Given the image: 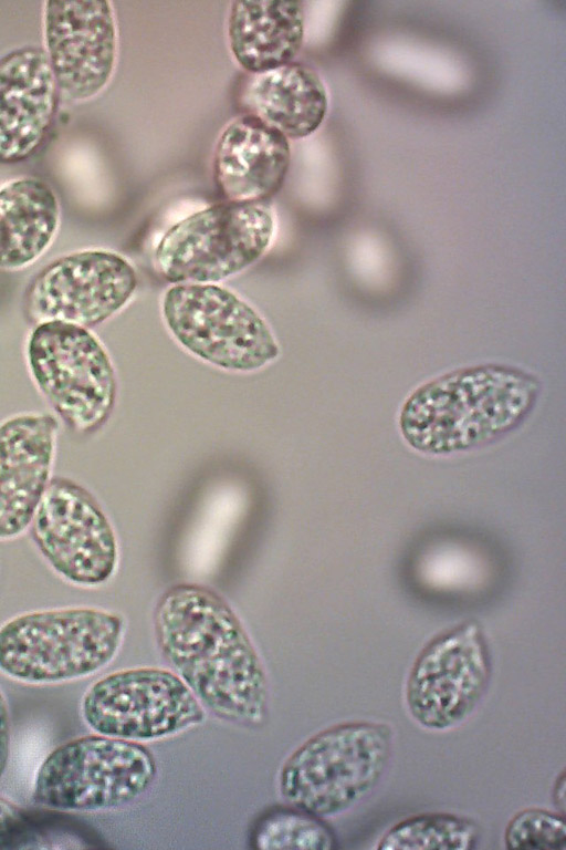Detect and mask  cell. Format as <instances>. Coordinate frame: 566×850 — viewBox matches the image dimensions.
Masks as SVG:
<instances>
[{"label": "cell", "mask_w": 566, "mask_h": 850, "mask_svg": "<svg viewBox=\"0 0 566 850\" xmlns=\"http://www.w3.org/2000/svg\"><path fill=\"white\" fill-rule=\"evenodd\" d=\"M154 631L164 660L205 708L241 727L265 724L266 671L244 625L222 597L200 584L174 585L157 601Z\"/></svg>", "instance_id": "1"}, {"label": "cell", "mask_w": 566, "mask_h": 850, "mask_svg": "<svg viewBox=\"0 0 566 850\" xmlns=\"http://www.w3.org/2000/svg\"><path fill=\"white\" fill-rule=\"evenodd\" d=\"M538 380L506 364L458 369L420 385L403 403L399 431L415 450L432 456L463 453L510 434L528 417Z\"/></svg>", "instance_id": "2"}, {"label": "cell", "mask_w": 566, "mask_h": 850, "mask_svg": "<svg viewBox=\"0 0 566 850\" xmlns=\"http://www.w3.org/2000/svg\"><path fill=\"white\" fill-rule=\"evenodd\" d=\"M126 621L93 605L31 610L0 625V672L25 684H55L91 676L116 657Z\"/></svg>", "instance_id": "3"}, {"label": "cell", "mask_w": 566, "mask_h": 850, "mask_svg": "<svg viewBox=\"0 0 566 850\" xmlns=\"http://www.w3.org/2000/svg\"><path fill=\"white\" fill-rule=\"evenodd\" d=\"M394 734L382 723L350 721L307 738L284 760L279 791L287 805L322 819L363 801L384 778Z\"/></svg>", "instance_id": "4"}, {"label": "cell", "mask_w": 566, "mask_h": 850, "mask_svg": "<svg viewBox=\"0 0 566 850\" xmlns=\"http://www.w3.org/2000/svg\"><path fill=\"white\" fill-rule=\"evenodd\" d=\"M156 776V759L144 744L94 733L46 755L31 797L36 805L61 811L112 810L145 795Z\"/></svg>", "instance_id": "5"}, {"label": "cell", "mask_w": 566, "mask_h": 850, "mask_svg": "<svg viewBox=\"0 0 566 850\" xmlns=\"http://www.w3.org/2000/svg\"><path fill=\"white\" fill-rule=\"evenodd\" d=\"M25 360L36 390L61 424L82 435L106 424L116 403L117 379L107 350L91 329L63 321L35 324Z\"/></svg>", "instance_id": "6"}, {"label": "cell", "mask_w": 566, "mask_h": 850, "mask_svg": "<svg viewBox=\"0 0 566 850\" xmlns=\"http://www.w3.org/2000/svg\"><path fill=\"white\" fill-rule=\"evenodd\" d=\"M274 231L266 203L224 200L171 226L156 246L155 267L172 284H217L256 262Z\"/></svg>", "instance_id": "7"}, {"label": "cell", "mask_w": 566, "mask_h": 850, "mask_svg": "<svg viewBox=\"0 0 566 850\" xmlns=\"http://www.w3.org/2000/svg\"><path fill=\"white\" fill-rule=\"evenodd\" d=\"M161 314L184 350L221 370L254 372L280 355L279 343L263 317L219 284H172L163 297Z\"/></svg>", "instance_id": "8"}, {"label": "cell", "mask_w": 566, "mask_h": 850, "mask_svg": "<svg viewBox=\"0 0 566 850\" xmlns=\"http://www.w3.org/2000/svg\"><path fill=\"white\" fill-rule=\"evenodd\" d=\"M46 567L65 583L96 589L115 576L119 543L96 496L67 476H53L28 529Z\"/></svg>", "instance_id": "9"}, {"label": "cell", "mask_w": 566, "mask_h": 850, "mask_svg": "<svg viewBox=\"0 0 566 850\" xmlns=\"http://www.w3.org/2000/svg\"><path fill=\"white\" fill-rule=\"evenodd\" d=\"M81 716L97 734L140 744L200 725L205 707L171 670L134 667L93 683L81 699Z\"/></svg>", "instance_id": "10"}, {"label": "cell", "mask_w": 566, "mask_h": 850, "mask_svg": "<svg viewBox=\"0 0 566 850\" xmlns=\"http://www.w3.org/2000/svg\"><path fill=\"white\" fill-rule=\"evenodd\" d=\"M492 657L479 622L465 621L430 640L406 682L409 715L421 728L447 732L465 722L482 702Z\"/></svg>", "instance_id": "11"}, {"label": "cell", "mask_w": 566, "mask_h": 850, "mask_svg": "<svg viewBox=\"0 0 566 850\" xmlns=\"http://www.w3.org/2000/svg\"><path fill=\"white\" fill-rule=\"evenodd\" d=\"M138 283L134 266L106 249H82L49 262L29 282L23 298L28 320L63 321L94 328L133 298Z\"/></svg>", "instance_id": "12"}, {"label": "cell", "mask_w": 566, "mask_h": 850, "mask_svg": "<svg viewBox=\"0 0 566 850\" xmlns=\"http://www.w3.org/2000/svg\"><path fill=\"white\" fill-rule=\"evenodd\" d=\"M42 33V48L60 95L81 103L106 89L118 54L117 22L111 1H45Z\"/></svg>", "instance_id": "13"}, {"label": "cell", "mask_w": 566, "mask_h": 850, "mask_svg": "<svg viewBox=\"0 0 566 850\" xmlns=\"http://www.w3.org/2000/svg\"><path fill=\"white\" fill-rule=\"evenodd\" d=\"M60 429L51 412H21L0 422V541L28 532L54 476Z\"/></svg>", "instance_id": "14"}, {"label": "cell", "mask_w": 566, "mask_h": 850, "mask_svg": "<svg viewBox=\"0 0 566 850\" xmlns=\"http://www.w3.org/2000/svg\"><path fill=\"white\" fill-rule=\"evenodd\" d=\"M60 92L42 46L12 49L0 56V163L33 156L46 141Z\"/></svg>", "instance_id": "15"}, {"label": "cell", "mask_w": 566, "mask_h": 850, "mask_svg": "<svg viewBox=\"0 0 566 850\" xmlns=\"http://www.w3.org/2000/svg\"><path fill=\"white\" fill-rule=\"evenodd\" d=\"M290 163V139L243 113L229 122L218 137L212 175L226 200L266 203L283 186Z\"/></svg>", "instance_id": "16"}, {"label": "cell", "mask_w": 566, "mask_h": 850, "mask_svg": "<svg viewBox=\"0 0 566 850\" xmlns=\"http://www.w3.org/2000/svg\"><path fill=\"white\" fill-rule=\"evenodd\" d=\"M240 99L244 114L260 118L289 139L305 138L316 132L328 108L321 76L310 65L295 61L250 74Z\"/></svg>", "instance_id": "17"}, {"label": "cell", "mask_w": 566, "mask_h": 850, "mask_svg": "<svg viewBox=\"0 0 566 850\" xmlns=\"http://www.w3.org/2000/svg\"><path fill=\"white\" fill-rule=\"evenodd\" d=\"M305 14L300 1H233L227 21L232 58L249 74L294 61L302 49Z\"/></svg>", "instance_id": "18"}, {"label": "cell", "mask_w": 566, "mask_h": 850, "mask_svg": "<svg viewBox=\"0 0 566 850\" xmlns=\"http://www.w3.org/2000/svg\"><path fill=\"white\" fill-rule=\"evenodd\" d=\"M60 199L45 180L13 178L0 187V269L21 270L52 246L61 225Z\"/></svg>", "instance_id": "19"}, {"label": "cell", "mask_w": 566, "mask_h": 850, "mask_svg": "<svg viewBox=\"0 0 566 850\" xmlns=\"http://www.w3.org/2000/svg\"><path fill=\"white\" fill-rule=\"evenodd\" d=\"M480 830L472 819L449 812L408 817L380 838L379 850H472Z\"/></svg>", "instance_id": "20"}, {"label": "cell", "mask_w": 566, "mask_h": 850, "mask_svg": "<svg viewBox=\"0 0 566 850\" xmlns=\"http://www.w3.org/2000/svg\"><path fill=\"white\" fill-rule=\"evenodd\" d=\"M250 840L259 850H331L338 847L333 829L324 819L287 804L259 817Z\"/></svg>", "instance_id": "21"}, {"label": "cell", "mask_w": 566, "mask_h": 850, "mask_svg": "<svg viewBox=\"0 0 566 850\" xmlns=\"http://www.w3.org/2000/svg\"><path fill=\"white\" fill-rule=\"evenodd\" d=\"M504 843L511 850H565V817L542 808L521 810L507 822Z\"/></svg>", "instance_id": "22"}, {"label": "cell", "mask_w": 566, "mask_h": 850, "mask_svg": "<svg viewBox=\"0 0 566 850\" xmlns=\"http://www.w3.org/2000/svg\"><path fill=\"white\" fill-rule=\"evenodd\" d=\"M23 830L19 809L0 796V849L13 847Z\"/></svg>", "instance_id": "23"}, {"label": "cell", "mask_w": 566, "mask_h": 850, "mask_svg": "<svg viewBox=\"0 0 566 850\" xmlns=\"http://www.w3.org/2000/svg\"><path fill=\"white\" fill-rule=\"evenodd\" d=\"M10 756V713L7 699L0 690V779L3 776Z\"/></svg>", "instance_id": "24"}, {"label": "cell", "mask_w": 566, "mask_h": 850, "mask_svg": "<svg viewBox=\"0 0 566 850\" xmlns=\"http://www.w3.org/2000/svg\"><path fill=\"white\" fill-rule=\"evenodd\" d=\"M565 773L562 771L553 786V801L558 812L565 813Z\"/></svg>", "instance_id": "25"}]
</instances>
